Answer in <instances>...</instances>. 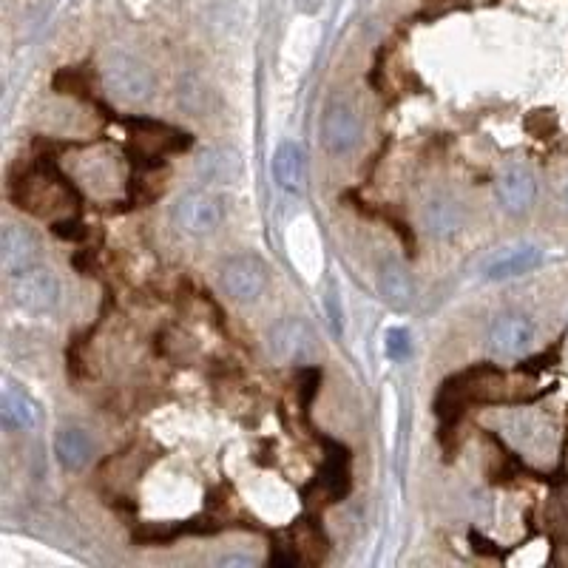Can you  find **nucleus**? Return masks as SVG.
<instances>
[{
	"instance_id": "obj_1",
	"label": "nucleus",
	"mask_w": 568,
	"mask_h": 568,
	"mask_svg": "<svg viewBox=\"0 0 568 568\" xmlns=\"http://www.w3.org/2000/svg\"><path fill=\"white\" fill-rule=\"evenodd\" d=\"M267 350L282 364H313L319 355V344L302 319L287 316L267 330Z\"/></svg>"
},
{
	"instance_id": "obj_2",
	"label": "nucleus",
	"mask_w": 568,
	"mask_h": 568,
	"mask_svg": "<svg viewBox=\"0 0 568 568\" xmlns=\"http://www.w3.org/2000/svg\"><path fill=\"white\" fill-rule=\"evenodd\" d=\"M171 219H174V228L188 236H211L222 225L225 208L208 191H188L174 202Z\"/></svg>"
},
{
	"instance_id": "obj_3",
	"label": "nucleus",
	"mask_w": 568,
	"mask_h": 568,
	"mask_svg": "<svg viewBox=\"0 0 568 568\" xmlns=\"http://www.w3.org/2000/svg\"><path fill=\"white\" fill-rule=\"evenodd\" d=\"M222 290L231 296L233 302H256L267 287V267L259 256L253 253H242V256H231L222 273H219Z\"/></svg>"
},
{
	"instance_id": "obj_4",
	"label": "nucleus",
	"mask_w": 568,
	"mask_h": 568,
	"mask_svg": "<svg viewBox=\"0 0 568 568\" xmlns=\"http://www.w3.org/2000/svg\"><path fill=\"white\" fill-rule=\"evenodd\" d=\"M12 299L20 310L26 313H52L60 299V284L54 279L52 270L46 267H29L18 276H12Z\"/></svg>"
},
{
	"instance_id": "obj_5",
	"label": "nucleus",
	"mask_w": 568,
	"mask_h": 568,
	"mask_svg": "<svg viewBox=\"0 0 568 568\" xmlns=\"http://www.w3.org/2000/svg\"><path fill=\"white\" fill-rule=\"evenodd\" d=\"M106 86L125 103H142L154 91V74L128 54H114L106 63Z\"/></svg>"
},
{
	"instance_id": "obj_6",
	"label": "nucleus",
	"mask_w": 568,
	"mask_h": 568,
	"mask_svg": "<svg viewBox=\"0 0 568 568\" xmlns=\"http://www.w3.org/2000/svg\"><path fill=\"white\" fill-rule=\"evenodd\" d=\"M321 140L327 145V151L333 154H347L361 142V120L350 106H330L324 111L321 120Z\"/></svg>"
},
{
	"instance_id": "obj_7",
	"label": "nucleus",
	"mask_w": 568,
	"mask_h": 568,
	"mask_svg": "<svg viewBox=\"0 0 568 568\" xmlns=\"http://www.w3.org/2000/svg\"><path fill=\"white\" fill-rule=\"evenodd\" d=\"M37 262V239L32 231L20 225H6L0 233V265L9 276H18L23 270L35 267Z\"/></svg>"
},
{
	"instance_id": "obj_8",
	"label": "nucleus",
	"mask_w": 568,
	"mask_h": 568,
	"mask_svg": "<svg viewBox=\"0 0 568 568\" xmlns=\"http://www.w3.org/2000/svg\"><path fill=\"white\" fill-rule=\"evenodd\" d=\"M534 341V324L526 316H500L489 327V347L497 355H520Z\"/></svg>"
},
{
	"instance_id": "obj_9",
	"label": "nucleus",
	"mask_w": 568,
	"mask_h": 568,
	"mask_svg": "<svg viewBox=\"0 0 568 568\" xmlns=\"http://www.w3.org/2000/svg\"><path fill=\"white\" fill-rule=\"evenodd\" d=\"M537 196V182L526 168H506L497 179V199L509 213L526 211Z\"/></svg>"
},
{
	"instance_id": "obj_10",
	"label": "nucleus",
	"mask_w": 568,
	"mask_h": 568,
	"mask_svg": "<svg viewBox=\"0 0 568 568\" xmlns=\"http://www.w3.org/2000/svg\"><path fill=\"white\" fill-rule=\"evenodd\" d=\"M54 455H57V461L63 463V469L77 472V469H83V466L91 461V455H94V441H91L86 429H80V426H66V429H60L57 438H54Z\"/></svg>"
},
{
	"instance_id": "obj_11",
	"label": "nucleus",
	"mask_w": 568,
	"mask_h": 568,
	"mask_svg": "<svg viewBox=\"0 0 568 568\" xmlns=\"http://www.w3.org/2000/svg\"><path fill=\"white\" fill-rule=\"evenodd\" d=\"M543 262V253L532 245L526 248H512L497 253L495 259L486 265V279H515V276H523V273H532L534 267H540Z\"/></svg>"
},
{
	"instance_id": "obj_12",
	"label": "nucleus",
	"mask_w": 568,
	"mask_h": 568,
	"mask_svg": "<svg viewBox=\"0 0 568 568\" xmlns=\"http://www.w3.org/2000/svg\"><path fill=\"white\" fill-rule=\"evenodd\" d=\"M378 290H381L384 302H390L392 307H407L415 293L407 267L392 256L381 259V265H378Z\"/></svg>"
},
{
	"instance_id": "obj_13",
	"label": "nucleus",
	"mask_w": 568,
	"mask_h": 568,
	"mask_svg": "<svg viewBox=\"0 0 568 568\" xmlns=\"http://www.w3.org/2000/svg\"><path fill=\"white\" fill-rule=\"evenodd\" d=\"M273 177L279 188L296 194L304 185V154L296 142H282L273 154Z\"/></svg>"
},
{
	"instance_id": "obj_14",
	"label": "nucleus",
	"mask_w": 568,
	"mask_h": 568,
	"mask_svg": "<svg viewBox=\"0 0 568 568\" xmlns=\"http://www.w3.org/2000/svg\"><path fill=\"white\" fill-rule=\"evenodd\" d=\"M424 225L426 231L432 233V236H438V239L455 236L463 228L461 205L452 202V199H444V196L429 199L424 205Z\"/></svg>"
},
{
	"instance_id": "obj_15",
	"label": "nucleus",
	"mask_w": 568,
	"mask_h": 568,
	"mask_svg": "<svg viewBox=\"0 0 568 568\" xmlns=\"http://www.w3.org/2000/svg\"><path fill=\"white\" fill-rule=\"evenodd\" d=\"M0 415H3V424L15 429H32L37 424L35 401L12 384L0 390Z\"/></svg>"
},
{
	"instance_id": "obj_16",
	"label": "nucleus",
	"mask_w": 568,
	"mask_h": 568,
	"mask_svg": "<svg viewBox=\"0 0 568 568\" xmlns=\"http://www.w3.org/2000/svg\"><path fill=\"white\" fill-rule=\"evenodd\" d=\"M228 165H236L233 154H228V151H211V154H202L199 174L205 179H228L231 174H236L233 168L228 171Z\"/></svg>"
},
{
	"instance_id": "obj_17",
	"label": "nucleus",
	"mask_w": 568,
	"mask_h": 568,
	"mask_svg": "<svg viewBox=\"0 0 568 568\" xmlns=\"http://www.w3.org/2000/svg\"><path fill=\"white\" fill-rule=\"evenodd\" d=\"M384 353H387V358H392V361H404V358L412 353V341H409V333L404 327H392V330H387Z\"/></svg>"
},
{
	"instance_id": "obj_18",
	"label": "nucleus",
	"mask_w": 568,
	"mask_h": 568,
	"mask_svg": "<svg viewBox=\"0 0 568 568\" xmlns=\"http://www.w3.org/2000/svg\"><path fill=\"white\" fill-rule=\"evenodd\" d=\"M54 233H57L60 239H71V242H77V239L86 236V231H83L80 222H57V225H54Z\"/></svg>"
},
{
	"instance_id": "obj_19",
	"label": "nucleus",
	"mask_w": 568,
	"mask_h": 568,
	"mask_svg": "<svg viewBox=\"0 0 568 568\" xmlns=\"http://www.w3.org/2000/svg\"><path fill=\"white\" fill-rule=\"evenodd\" d=\"M253 560L248 557H222V566H250Z\"/></svg>"
},
{
	"instance_id": "obj_20",
	"label": "nucleus",
	"mask_w": 568,
	"mask_h": 568,
	"mask_svg": "<svg viewBox=\"0 0 568 568\" xmlns=\"http://www.w3.org/2000/svg\"><path fill=\"white\" fill-rule=\"evenodd\" d=\"M563 199H566V208H568V185H566V191H563Z\"/></svg>"
}]
</instances>
